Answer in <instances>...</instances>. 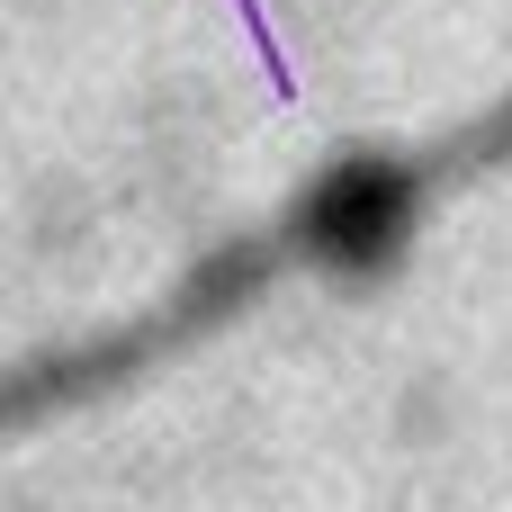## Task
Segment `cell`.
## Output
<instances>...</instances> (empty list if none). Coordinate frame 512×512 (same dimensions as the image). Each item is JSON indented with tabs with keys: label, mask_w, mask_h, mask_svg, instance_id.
Masks as SVG:
<instances>
[{
	"label": "cell",
	"mask_w": 512,
	"mask_h": 512,
	"mask_svg": "<svg viewBox=\"0 0 512 512\" xmlns=\"http://www.w3.org/2000/svg\"><path fill=\"white\" fill-rule=\"evenodd\" d=\"M504 162H512V99L486 108L477 126L423 144V153H351V162H324L270 225L216 243V252H207L198 270H180V288H171L162 306H144L135 324H108V333H90V342H54V351L9 360V369H0V432L117 396V387L144 378L153 360H171V351L225 333V324H234L270 279H288V270H369V261H387L441 189H459V180H477V171H504Z\"/></svg>",
	"instance_id": "cell-1"
}]
</instances>
